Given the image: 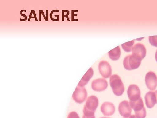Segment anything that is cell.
Instances as JSON below:
<instances>
[{"label":"cell","mask_w":157,"mask_h":118,"mask_svg":"<svg viewBox=\"0 0 157 118\" xmlns=\"http://www.w3.org/2000/svg\"><path fill=\"white\" fill-rule=\"evenodd\" d=\"M109 83L115 96H120L123 94L125 88L120 76L117 74L112 75L109 79Z\"/></svg>","instance_id":"1"},{"label":"cell","mask_w":157,"mask_h":118,"mask_svg":"<svg viewBox=\"0 0 157 118\" xmlns=\"http://www.w3.org/2000/svg\"><path fill=\"white\" fill-rule=\"evenodd\" d=\"M142 60L134 56L133 55H129L124 59L123 65L125 69L131 70L137 69L140 67Z\"/></svg>","instance_id":"2"},{"label":"cell","mask_w":157,"mask_h":118,"mask_svg":"<svg viewBox=\"0 0 157 118\" xmlns=\"http://www.w3.org/2000/svg\"><path fill=\"white\" fill-rule=\"evenodd\" d=\"M131 108L135 111V115L137 118H145L146 116V111L144 107L142 98L136 102H130Z\"/></svg>","instance_id":"3"},{"label":"cell","mask_w":157,"mask_h":118,"mask_svg":"<svg viewBox=\"0 0 157 118\" xmlns=\"http://www.w3.org/2000/svg\"><path fill=\"white\" fill-rule=\"evenodd\" d=\"M87 97V92L85 88L77 86L73 92V98L76 103L81 104L86 100Z\"/></svg>","instance_id":"4"},{"label":"cell","mask_w":157,"mask_h":118,"mask_svg":"<svg viewBox=\"0 0 157 118\" xmlns=\"http://www.w3.org/2000/svg\"><path fill=\"white\" fill-rule=\"evenodd\" d=\"M127 94L130 99V102H136L141 98L140 88L136 85H131L129 86L127 91Z\"/></svg>","instance_id":"5"},{"label":"cell","mask_w":157,"mask_h":118,"mask_svg":"<svg viewBox=\"0 0 157 118\" xmlns=\"http://www.w3.org/2000/svg\"><path fill=\"white\" fill-rule=\"evenodd\" d=\"M99 72L104 78H108L111 76L112 68L108 62L103 61L100 62L98 66Z\"/></svg>","instance_id":"6"},{"label":"cell","mask_w":157,"mask_h":118,"mask_svg":"<svg viewBox=\"0 0 157 118\" xmlns=\"http://www.w3.org/2000/svg\"><path fill=\"white\" fill-rule=\"evenodd\" d=\"M145 84L147 88L151 91L155 89L157 87V77L153 71L147 73L145 77Z\"/></svg>","instance_id":"7"},{"label":"cell","mask_w":157,"mask_h":118,"mask_svg":"<svg viewBox=\"0 0 157 118\" xmlns=\"http://www.w3.org/2000/svg\"><path fill=\"white\" fill-rule=\"evenodd\" d=\"M91 87L96 92H102L107 88L108 83L105 79H97L92 82Z\"/></svg>","instance_id":"8"},{"label":"cell","mask_w":157,"mask_h":118,"mask_svg":"<svg viewBox=\"0 0 157 118\" xmlns=\"http://www.w3.org/2000/svg\"><path fill=\"white\" fill-rule=\"evenodd\" d=\"M132 55L142 60L146 56V48L144 45L141 43L135 44L132 49Z\"/></svg>","instance_id":"9"},{"label":"cell","mask_w":157,"mask_h":118,"mask_svg":"<svg viewBox=\"0 0 157 118\" xmlns=\"http://www.w3.org/2000/svg\"><path fill=\"white\" fill-rule=\"evenodd\" d=\"M118 110L121 115L124 118H128L131 116L132 108L128 101H124L121 102L119 105Z\"/></svg>","instance_id":"10"},{"label":"cell","mask_w":157,"mask_h":118,"mask_svg":"<svg viewBox=\"0 0 157 118\" xmlns=\"http://www.w3.org/2000/svg\"><path fill=\"white\" fill-rule=\"evenodd\" d=\"M145 104L148 108H152L157 104V90L155 92L150 91L146 95L145 97Z\"/></svg>","instance_id":"11"},{"label":"cell","mask_w":157,"mask_h":118,"mask_svg":"<svg viewBox=\"0 0 157 118\" xmlns=\"http://www.w3.org/2000/svg\"><path fill=\"white\" fill-rule=\"evenodd\" d=\"M98 104L99 101L98 98L96 96H90L88 98L84 107L90 111L95 112Z\"/></svg>","instance_id":"12"},{"label":"cell","mask_w":157,"mask_h":118,"mask_svg":"<svg viewBox=\"0 0 157 118\" xmlns=\"http://www.w3.org/2000/svg\"><path fill=\"white\" fill-rule=\"evenodd\" d=\"M101 112L105 116H110L113 115L115 111L114 104L111 102H104L101 107Z\"/></svg>","instance_id":"13"},{"label":"cell","mask_w":157,"mask_h":118,"mask_svg":"<svg viewBox=\"0 0 157 118\" xmlns=\"http://www.w3.org/2000/svg\"><path fill=\"white\" fill-rule=\"evenodd\" d=\"M93 75H94V70L92 68H90L78 83V86L84 87L89 81L90 80L92 77Z\"/></svg>","instance_id":"14"},{"label":"cell","mask_w":157,"mask_h":118,"mask_svg":"<svg viewBox=\"0 0 157 118\" xmlns=\"http://www.w3.org/2000/svg\"><path fill=\"white\" fill-rule=\"evenodd\" d=\"M121 55V49L119 46L109 51L108 52L109 57L112 61H117L119 60L120 57Z\"/></svg>","instance_id":"15"},{"label":"cell","mask_w":157,"mask_h":118,"mask_svg":"<svg viewBox=\"0 0 157 118\" xmlns=\"http://www.w3.org/2000/svg\"><path fill=\"white\" fill-rule=\"evenodd\" d=\"M134 43H135V40H133L122 44L121 46L124 51L126 52H130L132 51Z\"/></svg>","instance_id":"16"},{"label":"cell","mask_w":157,"mask_h":118,"mask_svg":"<svg viewBox=\"0 0 157 118\" xmlns=\"http://www.w3.org/2000/svg\"><path fill=\"white\" fill-rule=\"evenodd\" d=\"M83 113L82 118H95L94 112L90 111L84 107H83Z\"/></svg>","instance_id":"17"},{"label":"cell","mask_w":157,"mask_h":118,"mask_svg":"<svg viewBox=\"0 0 157 118\" xmlns=\"http://www.w3.org/2000/svg\"><path fill=\"white\" fill-rule=\"evenodd\" d=\"M149 41L151 45L157 47V36H150L149 37Z\"/></svg>","instance_id":"18"},{"label":"cell","mask_w":157,"mask_h":118,"mask_svg":"<svg viewBox=\"0 0 157 118\" xmlns=\"http://www.w3.org/2000/svg\"><path fill=\"white\" fill-rule=\"evenodd\" d=\"M67 118H80L78 114L75 112H72L68 115Z\"/></svg>","instance_id":"19"},{"label":"cell","mask_w":157,"mask_h":118,"mask_svg":"<svg viewBox=\"0 0 157 118\" xmlns=\"http://www.w3.org/2000/svg\"><path fill=\"white\" fill-rule=\"evenodd\" d=\"M26 11V10H22V11H21L20 14H21V15H22V16H24V17H25L26 18H27V16H26L25 15V14H22V12H23V11Z\"/></svg>","instance_id":"20"},{"label":"cell","mask_w":157,"mask_h":118,"mask_svg":"<svg viewBox=\"0 0 157 118\" xmlns=\"http://www.w3.org/2000/svg\"><path fill=\"white\" fill-rule=\"evenodd\" d=\"M127 118H137V117L136 116L134 115H131L129 117Z\"/></svg>","instance_id":"21"},{"label":"cell","mask_w":157,"mask_h":118,"mask_svg":"<svg viewBox=\"0 0 157 118\" xmlns=\"http://www.w3.org/2000/svg\"><path fill=\"white\" fill-rule=\"evenodd\" d=\"M155 60L157 62V50H156V52L155 55Z\"/></svg>","instance_id":"22"},{"label":"cell","mask_w":157,"mask_h":118,"mask_svg":"<svg viewBox=\"0 0 157 118\" xmlns=\"http://www.w3.org/2000/svg\"><path fill=\"white\" fill-rule=\"evenodd\" d=\"M101 118H107V117H102Z\"/></svg>","instance_id":"23"}]
</instances>
